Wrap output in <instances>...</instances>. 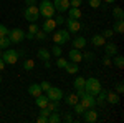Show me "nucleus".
I'll use <instances>...</instances> for the list:
<instances>
[{
    "label": "nucleus",
    "mask_w": 124,
    "mask_h": 123,
    "mask_svg": "<svg viewBox=\"0 0 124 123\" xmlns=\"http://www.w3.org/2000/svg\"><path fill=\"white\" fill-rule=\"evenodd\" d=\"M101 88H103V86H101V82H99L98 78H94V76H91V78L85 80V92H86V93L96 96V95L99 93Z\"/></svg>",
    "instance_id": "nucleus-1"
},
{
    "label": "nucleus",
    "mask_w": 124,
    "mask_h": 123,
    "mask_svg": "<svg viewBox=\"0 0 124 123\" xmlns=\"http://www.w3.org/2000/svg\"><path fill=\"white\" fill-rule=\"evenodd\" d=\"M38 12L40 15H43L45 19H51L55 17V7L51 0H41V3L38 5Z\"/></svg>",
    "instance_id": "nucleus-2"
},
{
    "label": "nucleus",
    "mask_w": 124,
    "mask_h": 123,
    "mask_svg": "<svg viewBox=\"0 0 124 123\" xmlns=\"http://www.w3.org/2000/svg\"><path fill=\"white\" fill-rule=\"evenodd\" d=\"M23 17H25V20H27V22L35 23V22L38 20V17H40L38 7H37V5H28L27 9L23 10Z\"/></svg>",
    "instance_id": "nucleus-3"
},
{
    "label": "nucleus",
    "mask_w": 124,
    "mask_h": 123,
    "mask_svg": "<svg viewBox=\"0 0 124 123\" xmlns=\"http://www.w3.org/2000/svg\"><path fill=\"white\" fill-rule=\"evenodd\" d=\"M2 60L5 62V65H15L18 62V52L17 50H12V48H5V52L2 53Z\"/></svg>",
    "instance_id": "nucleus-4"
},
{
    "label": "nucleus",
    "mask_w": 124,
    "mask_h": 123,
    "mask_svg": "<svg viewBox=\"0 0 124 123\" xmlns=\"http://www.w3.org/2000/svg\"><path fill=\"white\" fill-rule=\"evenodd\" d=\"M68 40H70V32L68 30H56V32H53V42L56 43V45H65Z\"/></svg>",
    "instance_id": "nucleus-5"
},
{
    "label": "nucleus",
    "mask_w": 124,
    "mask_h": 123,
    "mask_svg": "<svg viewBox=\"0 0 124 123\" xmlns=\"http://www.w3.org/2000/svg\"><path fill=\"white\" fill-rule=\"evenodd\" d=\"M7 37L10 38L12 43H22V40H25V32L22 28H12L8 30Z\"/></svg>",
    "instance_id": "nucleus-6"
},
{
    "label": "nucleus",
    "mask_w": 124,
    "mask_h": 123,
    "mask_svg": "<svg viewBox=\"0 0 124 123\" xmlns=\"http://www.w3.org/2000/svg\"><path fill=\"white\" fill-rule=\"evenodd\" d=\"M46 96L48 100H55V102H60L61 98H63V92H61V88H56V86H50L46 90Z\"/></svg>",
    "instance_id": "nucleus-7"
},
{
    "label": "nucleus",
    "mask_w": 124,
    "mask_h": 123,
    "mask_svg": "<svg viewBox=\"0 0 124 123\" xmlns=\"http://www.w3.org/2000/svg\"><path fill=\"white\" fill-rule=\"evenodd\" d=\"M53 7H55V12L65 13L70 9V0H53Z\"/></svg>",
    "instance_id": "nucleus-8"
},
{
    "label": "nucleus",
    "mask_w": 124,
    "mask_h": 123,
    "mask_svg": "<svg viewBox=\"0 0 124 123\" xmlns=\"http://www.w3.org/2000/svg\"><path fill=\"white\" fill-rule=\"evenodd\" d=\"M79 98H81V102H79V103L83 105L85 108H94V106H96V98L93 96V95L85 93L83 96H79Z\"/></svg>",
    "instance_id": "nucleus-9"
},
{
    "label": "nucleus",
    "mask_w": 124,
    "mask_h": 123,
    "mask_svg": "<svg viewBox=\"0 0 124 123\" xmlns=\"http://www.w3.org/2000/svg\"><path fill=\"white\" fill-rule=\"evenodd\" d=\"M83 120L86 123H94L98 120V112H96L94 108H86L85 112H83Z\"/></svg>",
    "instance_id": "nucleus-10"
},
{
    "label": "nucleus",
    "mask_w": 124,
    "mask_h": 123,
    "mask_svg": "<svg viewBox=\"0 0 124 123\" xmlns=\"http://www.w3.org/2000/svg\"><path fill=\"white\" fill-rule=\"evenodd\" d=\"M66 27H68V32L70 33H76V32H79L81 30V23H79V20H73V19H66Z\"/></svg>",
    "instance_id": "nucleus-11"
},
{
    "label": "nucleus",
    "mask_w": 124,
    "mask_h": 123,
    "mask_svg": "<svg viewBox=\"0 0 124 123\" xmlns=\"http://www.w3.org/2000/svg\"><path fill=\"white\" fill-rule=\"evenodd\" d=\"M68 57H70V60H71V62H75V63H79V62L83 60V55H81V52H79L78 48H71Z\"/></svg>",
    "instance_id": "nucleus-12"
},
{
    "label": "nucleus",
    "mask_w": 124,
    "mask_h": 123,
    "mask_svg": "<svg viewBox=\"0 0 124 123\" xmlns=\"http://www.w3.org/2000/svg\"><path fill=\"white\" fill-rule=\"evenodd\" d=\"M55 28H56V23H55V20H53V17L51 19H46L45 22H43V32H55Z\"/></svg>",
    "instance_id": "nucleus-13"
},
{
    "label": "nucleus",
    "mask_w": 124,
    "mask_h": 123,
    "mask_svg": "<svg viewBox=\"0 0 124 123\" xmlns=\"http://www.w3.org/2000/svg\"><path fill=\"white\" fill-rule=\"evenodd\" d=\"M68 19L79 20L81 19V10L78 9V7H70V9H68Z\"/></svg>",
    "instance_id": "nucleus-14"
},
{
    "label": "nucleus",
    "mask_w": 124,
    "mask_h": 123,
    "mask_svg": "<svg viewBox=\"0 0 124 123\" xmlns=\"http://www.w3.org/2000/svg\"><path fill=\"white\" fill-rule=\"evenodd\" d=\"M91 43L94 45V47H103L106 43V38L101 35V33H98V35H93L91 37Z\"/></svg>",
    "instance_id": "nucleus-15"
},
{
    "label": "nucleus",
    "mask_w": 124,
    "mask_h": 123,
    "mask_svg": "<svg viewBox=\"0 0 124 123\" xmlns=\"http://www.w3.org/2000/svg\"><path fill=\"white\" fill-rule=\"evenodd\" d=\"M103 47H104L106 55H109V57H114L117 53V45H114V43H104Z\"/></svg>",
    "instance_id": "nucleus-16"
},
{
    "label": "nucleus",
    "mask_w": 124,
    "mask_h": 123,
    "mask_svg": "<svg viewBox=\"0 0 124 123\" xmlns=\"http://www.w3.org/2000/svg\"><path fill=\"white\" fill-rule=\"evenodd\" d=\"M106 95H108V92H106L104 88H101L99 93L94 96V98H96V105H101V106H103V105L106 103Z\"/></svg>",
    "instance_id": "nucleus-17"
},
{
    "label": "nucleus",
    "mask_w": 124,
    "mask_h": 123,
    "mask_svg": "<svg viewBox=\"0 0 124 123\" xmlns=\"http://www.w3.org/2000/svg\"><path fill=\"white\" fill-rule=\"evenodd\" d=\"M28 93L35 98V96H38V95H41V86H40V83H33V85L28 86Z\"/></svg>",
    "instance_id": "nucleus-18"
},
{
    "label": "nucleus",
    "mask_w": 124,
    "mask_h": 123,
    "mask_svg": "<svg viewBox=\"0 0 124 123\" xmlns=\"http://www.w3.org/2000/svg\"><path fill=\"white\" fill-rule=\"evenodd\" d=\"M35 103H37V106H38V108H43V106H46V103H48V96H45V95H38V96H35Z\"/></svg>",
    "instance_id": "nucleus-19"
},
{
    "label": "nucleus",
    "mask_w": 124,
    "mask_h": 123,
    "mask_svg": "<svg viewBox=\"0 0 124 123\" xmlns=\"http://www.w3.org/2000/svg\"><path fill=\"white\" fill-rule=\"evenodd\" d=\"M119 100H121V98H119V95H117V93H109V92H108V95H106V102H108V103L117 105V103H119Z\"/></svg>",
    "instance_id": "nucleus-20"
},
{
    "label": "nucleus",
    "mask_w": 124,
    "mask_h": 123,
    "mask_svg": "<svg viewBox=\"0 0 124 123\" xmlns=\"http://www.w3.org/2000/svg\"><path fill=\"white\" fill-rule=\"evenodd\" d=\"M73 45H75V48H78V50L85 48L86 47V38L85 37H76L73 40Z\"/></svg>",
    "instance_id": "nucleus-21"
},
{
    "label": "nucleus",
    "mask_w": 124,
    "mask_h": 123,
    "mask_svg": "<svg viewBox=\"0 0 124 123\" xmlns=\"http://www.w3.org/2000/svg\"><path fill=\"white\" fill-rule=\"evenodd\" d=\"M37 57L41 60V62H45V60H50V57H51V53L48 52L46 48H40L38 53H37Z\"/></svg>",
    "instance_id": "nucleus-22"
},
{
    "label": "nucleus",
    "mask_w": 124,
    "mask_h": 123,
    "mask_svg": "<svg viewBox=\"0 0 124 123\" xmlns=\"http://www.w3.org/2000/svg\"><path fill=\"white\" fill-rule=\"evenodd\" d=\"M65 70H66L68 73H71V75H75L78 72V63H75V62H68L66 66H65Z\"/></svg>",
    "instance_id": "nucleus-23"
},
{
    "label": "nucleus",
    "mask_w": 124,
    "mask_h": 123,
    "mask_svg": "<svg viewBox=\"0 0 124 123\" xmlns=\"http://www.w3.org/2000/svg\"><path fill=\"white\" fill-rule=\"evenodd\" d=\"M113 17H114L116 20H123L124 19V10L121 9V7H114V10H113Z\"/></svg>",
    "instance_id": "nucleus-24"
},
{
    "label": "nucleus",
    "mask_w": 124,
    "mask_h": 123,
    "mask_svg": "<svg viewBox=\"0 0 124 123\" xmlns=\"http://www.w3.org/2000/svg\"><path fill=\"white\" fill-rule=\"evenodd\" d=\"M78 100H79V96H78L76 93H71V95H68L66 98H65V102H66V103L70 105V106H73V105L76 103Z\"/></svg>",
    "instance_id": "nucleus-25"
},
{
    "label": "nucleus",
    "mask_w": 124,
    "mask_h": 123,
    "mask_svg": "<svg viewBox=\"0 0 124 123\" xmlns=\"http://www.w3.org/2000/svg\"><path fill=\"white\" fill-rule=\"evenodd\" d=\"M85 80H86V78H83V76H76V78H75V83H73V86H75V90H79V88H85Z\"/></svg>",
    "instance_id": "nucleus-26"
},
{
    "label": "nucleus",
    "mask_w": 124,
    "mask_h": 123,
    "mask_svg": "<svg viewBox=\"0 0 124 123\" xmlns=\"http://www.w3.org/2000/svg\"><path fill=\"white\" fill-rule=\"evenodd\" d=\"M113 32H116V33H124V22L123 20H116Z\"/></svg>",
    "instance_id": "nucleus-27"
},
{
    "label": "nucleus",
    "mask_w": 124,
    "mask_h": 123,
    "mask_svg": "<svg viewBox=\"0 0 124 123\" xmlns=\"http://www.w3.org/2000/svg\"><path fill=\"white\" fill-rule=\"evenodd\" d=\"M58 122H61L60 113H58V112H51L50 116H48V123H58Z\"/></svg>",
    "instance_id": "nucleus-28"
},
{
    "label": "nucleus",
    "mask_w": 124,
    "mask_h": 123,
    "mask_svg": "<svg viewBox=\"0 0 124 123\" xmlns=\"http://www.w3.org/2000/svg\"><path fill=\"white\" fill-rule=\"evenodd\" d=\"M35 68V62L31 60V58H27L25 62H23V70L25 72H30V70H33Z\"/></svg>",
    "instance_id": "nucleus-29"
},
{
    "label": "nucleus",
    "mask_w": 124,
    "mask_h": 123,
    "mask_svg": "<svg viewBox=\"0 0 124 123\" xmlns=\"http://www.w3.org/2000/svg\"><path fill=\"white\" fill-rule=\"evenodd\" d=\"M113 58H114L113 62H114V65L117 66V68H123V66H124V57H123V55H117V53H116Z\"/></svg>",
    "instance_id": "nucleus-30"
},
{
    "label": "nucleus",
    "mask_w": 124,
    "mask_h": 123,
    "mask_svg": "<svg viewBox=\"0 0 124 123\" xmlns=\"http://www.w3.org/2000/svg\"><path fill=\"white\" fill-rule=\"evenodd\" d=\"M50 53H51L53 57H56V58H58V57H61V53H63V52H61V47L55 43V45L51 47V52H50Z\"/></svg>",
    "instance_id": "nucleus-31"
},
{
    "label": "nucleus",
    "mask_w": 124,
    "mask_h": 123,
    "mask_svg": "<svg viewBox=\"0 0 124 123\" xmlns=\"http://www.w3.org/2000/svg\"><path fill=\"white\" fill-rule=\"evenodd\" d=\"M10 43H12V42H10V38H8V37H2V38H0V50H5V48H8Z\"/></svg>",
    "instance_id": "nucleus-32"
},
{
    "label": "nucleus",
    "mask_w": 124,
    "mask_h": 123,
    "mask_svg": "<svg viewBox=\"0 0 124 123\" xmlns=\"http://www.w3.org/2000/svg\"><path fill=\"white\" fill-rule=\"evenodd\" d=\"M46 37H48V33L46 32H43V30H41V32H37V33H35V38H37V40H40V42H45V40H46Z\"/></svg>",
    "instance_id": "nucleus-33"
},
{
    "label": "nucleus",
    "mask_w": 124,
    "mask_h": 123,
    "mask_svg": "<svg viewBox=\"0 0 124 123\" xmlns=\"http://www.w3.org/2000/svg\"><path fill=\"white\" fill-rule=\"evenodd\" d=\"M73 106H75V113H76V115H83V112L86 110V108H85V106H83L81 103H79V102H76V103L73 105Z\"/></svg>",
    "instance_id": "nucleus-34"
},
{
    "label": "nucleus",
    "mask_w": 124,
    "mask_h": 123,
    "mask_svg": "<svg viewBox=\"0 0 124 123\" xmlns=\"http://www.w3.org/2000/svg\"><path fill=\"white\" fill-rule=\"evenodd\" d=\"M53 20H55V23H56V25H63V23L66 22V19L63 17V13H58L56 17H53Z\"/></svg>",
    "instance_id": "nucleus-35"
},
{
    "label": "nucleus",
    "mask_w": 124,
    "mask_h": 123,
    "mask_svg": "<svg viewBox=\"0 0 124 123\" xmlns=\"http://www.w3.org/2000/svg\"><path fill=\"white\" fill-rule=\"evenodd\" d=\"M66 63H68L66 58H63V57H58L56 58V66H58V68H65V66H66Z\"/></svg>",
    "instance_id": "nucleus-36"
},
{
    "label": "nucleus",
    "mask_w": 124,
    "mask_h": 123,
    "mask_svg": "<svg viewBox=\"0 0 124 123\" xmlns=\"http://www.w3.org/2000/svg\"><path fill=\"white\" fill-rule=\"evenodd\" d=\"M88 3H89L91 9H98V7H101V0H88Z\"/></svg>",
    "instance_id": "nucleus-37"
},
{
    "label": "nucleus",
    "mask_w": 124,
    "mask_h": 123,
    "mask_svg": "<svg viewBox=\"0 0 124 123\" xmlns=\"http://www.w3.org/2000/svg\"><path fill=\"white\" fill-rule=\"evenodd\" d=\"M101 35H103L104 38H109V37H113V35H114V32H113L111 28H106V30H103V32H101Z\"/></svg>",
    "instance_id": "nucleus-38"
},
{
    "label": "nucleus",
    "mask_w": 124,
    "mask_h": 123,
    "mask_svg": "<svg viewBox=\"0 0 124 123\" xmlns=\"http://www.w3.org/2000/svg\"><path fill=\"white\" fill-rule=\"evenodd\" d=\"M93 58H94V53L93 52H86L85 55H83V60H86V62H91Z\"/></svg>",
    "instance_id": "nucleus-39"
},
{
    "label": "nucleus",
    "mask_w": 124,
    "mask_h": 123,
    "mask_svg": "<svg viewBox=\"0 0 124 123\" xmlns=\"http://www.w3.org/2000/svg\"><path fill=\"white\" fill-rule=\"evenodd\" d=\"M7 33H8V28H7L5 25H2V23H0V38H2V37H7Z\"/></svg>",
    "instance_id": "nucleus-40"
},
{
    "label": "nucleus",
    "mask_w": 124,
    "mask_h": 123,
    "mask_svg": "<svg viewBox=\"0 0 124 123\" xmlns=\"http://www.w3.org/2000/svg\"><path fill=\"white\" fill-rule=\"evenodd\" d=\"M28 32H30V33H33V35L38 32V25H37V22H35V23H30V30H28Z\"/></svg>",
    "instance_id": "nucleus-41"
},
{
    "label": "nucleus",
    "mask_w": 124,
    "mask_h": 123,
    "mask_svg": "<svg viewBox=\"0 0 124 123\" xmlns=\"http://www.w3.org/2000/svg\"><path fill=\"white\" fill-rule=\"evenodd\" d=\"M40 86H41V92H46L48 88L51 86V83H50V82H41V83H40Z\"/></svg>",
    "instance_id": "nucleus-42"
},
{
    "label": "nucleus",
    "mask_w": 124,
    "mask_h": 123,
    "mask_svg": "<svg viewBox=\"0 0 124 123\" xmlns=\"http://www.w3.org/2000/svg\"><path fill=\"white\" fill-rule=\"evenodd\" d=\"M50 113H51V112H50V110H48L46 106H43V108H40V115H43V116H50Z\"/></svg>",
    "instance_id": "nucleus-43"
},
{
    "label": "nucleus",
    "mask_w": 124,
    "mask_h": 123,
    "mask_svg": "<svg viewBox=\"0 0 124 123\" xmlns=\"http://www.w3.org/2000/svg\"><path fill=\"white\" fill-rule=\"evenodd\" d=\"M81 3H83V0H71V2H70V7H78V9H79Z\"/></svg>",
    "instance_id": "nucleus-44"
},
{
    "label": "nucleus",
    "mask_w": 124,
    "mask_h": 123,
    "mask_svg": "<svg viewBox=\"0 0 124 123\" xmlns=\"http://www.w3.org/2000/svg\"><path fill=\"white\" fill-rule=\"evenodd\" d=\"M116 90H117V93H123V90H124V83L123 82H117V83H116Z\"/></svg>",
    "instance_id": "nucleus-45"
},
{
    "label": "nucleus",
    "mask_w": 124,
    "mask_h": 123,
    "mask_svg": "<svg viewBox=\"0 0 124 123\" xmlns=\"http://www.w3.org/2000/svg\"><path fill=\"white\" fill-rule=\"evenodd\" d=\"M37 122H38V123H48V118H46V116H43V115H40L38 118H37Z\"/></svg>",
    "instance_id": "nucleus-46"
},
{
    "label": "nucleus",
    "mask_w": 124,
    "mask_h": 123,
    "mask_svg": "<svg viewBox=\"0 0 124 123\" xmlns=\"http://www.w3.org/2000/svg\"><path fill=\"white\" fill-rule=\"evenodd\" d=\"M103 63H104V65H111V57H109V55H106V57L103 58Z\"/></svg>",
    "instance_id": "nucleus-47"
},
{
    "label": "nucleus",
    "mask_w": 124,
    "mask_h": 123,
    "mask_svg": "<svg viewBox=\"0 0 124 123\" xmlns=\"http://www.w3.org/2000/svg\"><path fill=\"white\" fill-rule=\"evenodd\" d=\"M65 122L71 123V122H73V116H71V115H70V113H66V115H65Z\"/></svg>",
    "instance_id": "nucleus-48"
},
{
    "label": "nucleus",
    "mask_w": 124,
    "mask_h": 123,
    "mask_svg": "<svg viewBox=\"0 0 124 123\" xmlns=\"http://www.w3.org/2000/svg\"><path fill=\"white\" fill-rule=\"evenodd\" d=\"M25 5H37V0H25Z\"/></svg>",
    "instance_id": "nucleus-49"
},
{
    "label": "nucleus",
    "mask_w": 124,
    "mask_h": 123,
    "mask_svg": "<svg viewBox=\"0 0 124 123\" xmlns=\"http://www.w3.org/2000/svg\"><path fill=\"white\" fill-rule=\"evenodd\" d=\"M43 65H45V68H51V62H50V60H45Z\"/></svg>",
    "instance_id": "nucleus-50"
},
{
    "label": "nucleus",
    "mask_w": 124,
    "mask_h": 123,
    "mask_svg": "<svg viewBox=\"0 0 124 123\" xmlns=\"http://www.w3.org/2000/svg\"><path fill=\"white\" fill-rule=\"evenodd\" d=\"M3 68H5V62H3V60H2V58H0V72H2V70H3Z\"/></svg>",
    "instance_id": "nucleus-51"
},
{
    "label": "nucleus",
    "mask_w": 124,
    "mask_h": 123,
    "mask_svg": "<svg viewBox=\"0 0 124 123\" xmlns=\"http://www.w3.org/2000/svg\"><path fill=\"white\" fill-rule=\"evenodd\" d=\"M104 2H106V3H114L116 0H104Z\"/></svg>",
    "instance_id": "nucleus-52"
},
{
    "label": "nucleus",
    "mask_w": 124,
    "mask_h": 123,
    "mask_svg": "<svg viewBox=\"0 0 124 123\" xmlns=\"http://www.w3.org/2000/svg\"><path fill=\"white\" fill-rule=\"evenodd\" d=\"M2 53H3V52H2V50H0V58H2Z\"/></svg>",
    "instance_id": "nucleus-53"
},
{
    "label": "nucleus",
    "mask_w": 124,
    "mask_h": 123,
    "mask_svg": "<svg viewBox=\"0 0 124 123\" xmlns=\"http://www.w3.org/2000/svg\"><path fill=\"white\" fill-rule=\"evenodd\" d=\"M0 83H2V76H0Z\"/></svg>",
    "instance_id": "nucleus-54"
}]
</instances>
